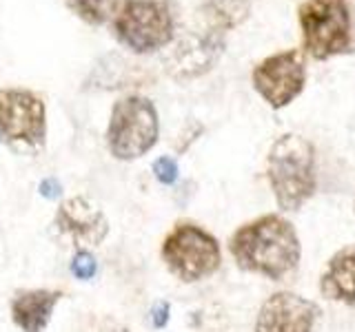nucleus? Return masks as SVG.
I'll return each mask as SVG.
<instances>
[{
  "mask_svg": "<svg viewBox=\"0 0 355 332\" xmlns=\"http://www.w3.org/2000/svg\"><path fill=\"white\" fill-rule=\"evenodd\" d=\"M229 251L242 270L262 274L271 281L291 274L302 257L295 226L276 213L240 226L231 237Z\"/></svg>",
  "mask_w": 355,
  "mask_h": 332,
  "instance_id": "f257e3e1",
  "label": "nucleus"
},
{
  "mask_svg": "<svg viewBox=\"0 0 355 332\" xmlns=\"http://www.w3.org/2000/svg\"><path fill=\"white\" fill-rule=\"evenodd\" d=\"M71 7L89 25H102L114 14L116 0H71Z\"/></svg>",
  "mask_w": 355,
  "mask_h": 332,
  "instance_id": "2eb2a0df",
  "label": "nucleus"
},
{
  "mask_svg": "<svg viewBox=\"0 0 355 332\" xmlns=\"http://www.w3.org/2000/svg\"><path fill=\"white\" fill-rule=\"evenodd\" d=\"M38 191L47 199H56V197L62 193V186H60V182L56 177H47V179H42V182H40Z\"/></svg>",
  "mask_w": 355,
  "mask_h": 332,
  "instance_id": "6ab92c4d",
  "label": "nucleus"
},
{
  "mask_svg": "<svg viewBox=\"0 0 355 332\" xmlns=\"http://www.w3.org/2000/svg\"><path fill=\"white\" fill-rule=\"evenodd\" d=\"M0 133L14 146H42L47 136L42 98L27 89H0Z\"/></svg>",
  "mask_w": 355,
  "mask_h": 332,
  "instance_id": "0eeeda50",
  "label": "nucleus"
},
{
  "mask_svg": "<svg viewBox=\"0 0 355 332\" xmlns=\"http://www.w3.org/2000/svg\"><path fill=\"white\" fill-rule=\"evenodd\" d=\"M224 49L222 34H191L184 36L180 42L169 51L164 60L167 73L175 80H193L198 75L213 69V64L220 60Z\"/></svg>",
  "mask_w": 355,
  "mask_h": 332,
  "instance_id": "9b49d317",
  "label": "nucleus"
},
{
  "mask_svg": "<svg viewBox=\"0 0 355 332\" xmlns=\"http://www.w3.org/2000/svg\"><path fill=\"white\" fill-rule=\"evenodd\" d=\"M249 16V0H207L202 7V18L209 31H229L242 25Z\"/></svg>",
  "mask_w": 355,
  "mask_h": 332,
  "instance_id": "4468645a",
  "label": "nucleus"
},
{
  "mask_svg": "<svg viewBox=\"0 0 355 332\" xmlns=\"http://www.w3.org/2000/svg\"><path fill=\"white\" fill-rule=\"evenodd\" d=\"M62 299L60 290L34 288L21 290L12 299V319L23 332H45L56 303Z\"/></svg>",
  "mask_w": 355,
  "mask_h": 332,
  "instance_id": "f8f14e48",
  "label": "nucleus"
},
{
  "mask_svg": "<svg viewBox=\"0 0 355 332\" xmlns=\"http://www.w3.org/2000/svg\"><path fill=\"white\" fill-rule=\"evenodd\" d=\"M169 317H171V306L167 301H158L151 308V324L156 330H162L167 324H169Z\"/></svg>",
  "mask_w": 355,
  "mask_h": 332,
  "instance_id": "a211bd4d",
  "label": "nucleus"
},
{
  "mask_svg": "<svg viewBox=\"0 0 355 332\" xmlns=\"http://www.w3.org/2000/svg\"><path fill=\"white\" fill-rule=\"evenodd\" d=\"M320 292L326 299L355 306V246H347L329 259L320 277Z\"/></svg>",
  "mask_w": 355,
  "mask_h": 332,
  "instance_id": "ddd939ff",
  "label": "nucleus"
},
{
  "mask_svg": "<svg viewBox=\"0 0 355 332\" xmlns=\"http://www.w3.org/2000/svg\"><path fill=\"white\" fill-rule=\"evenodd\" d=\"M0 140H3V133H0Z\"/></svg>",
  "mask_w": 355,
  "mask_h": 332,
  "instance_id": "aec40b11",
  "label": "nucleus"
},
{
  "mask_svg": "<svg viewBox=\"0 0 355 332\" xmlns=\"http://www.w3.org/2000/svg\"><path fill=\"white\" fill-rule=\"evenodd\" d=\"M158 111L154 102L143 96L118 100L107 127V146L116 159H138L158 142Z\"/></svg>",
  "mask_w": 355,
  "mask_h": 332,
  "instance_id": "20e7f679",
  "label": "nucleus"
},
{
  "mask_svg": "<svg viewBox=\"0 0 355 332\" xmlns=\"http://www.w3.org/2000/svg\"><path fill=\"white\" fill-rule=\"evenodd\" d=\"M96 270H98V264H96V259H93V255L89 251H78L76 255H73L71 272L76 274L78 279H82V281L91 279L93 274H96Z\"/></svg>",
  "mask_w": 355,
  "mask_h": 332,
  "instance_id": "dca6fc26",
  "label": "nucleus"
},
{
  "mask_svg": "<svg viewBox=\"0 0 355 332\" xmlns=\"http://www.w3.org/2000/svg\"><path fill=\"white\" fill-rule=\"evenodd\" d=\"M306 69L302 51L289 49L276 55H269L254 69L256 91L273 109H282L291 104L304 89Z\"/></svg>",
  "mask_w": 355,
  "mask_h": 332,
  "instance_id": "6e6552de",
  "label": "nucleus"
},
{
  "mask_svg": "<svg viewBox=\"0 0 355 332\" xmlns=\"http://www.w3.org/2000/svg\"><path fill=\"white\" fill-rule=\"evenodd\" d=\"M160 255L167 268L186 283L211 277L222 261L218 240L193 222L175 224L164 237Z\"/></svg>",
  "mask_w": 355,
  "mask_h": 332,
  "instance_id": "7ed1b4c3",
  "label": "nucleus"
},
{
  "mask_svg": "<svg viewBox=\"0 0 355 332\" xmlns=\"http://www.w3.org/2000/svg\"><path fill=\"white\" fill-rule=\"evenodd\" d=\"M116 34L136 53L160 49L173 38L169 7L160 0H125L116 16Z\"/></svg>",
  "mask_w": 355,
  "mask_h": 332,
  "instance_id": "423d86ee",
  "label": "nucleus"
},
{
  "mask_svg": "<svg viewBox=\"0 0 355 332\" xmlns=\"http://www.w3.org/2000/svg\"><path fill=\"white\" fill-rule=\"evenodd\" d=\"M53 224L67 240L80 251L93 248L105 242L109 235V222L105 213L87 197H69L56 211Z\"/></svg>",
  "mask_w": 355,
  "mask_h": 332,
  "instance_id": "9d476101",
  "label": "nucleus"
},
{
  "mask_svg": "<svg viewBox=\"0 0 355 332\" xmlns=\"http://www.w3.org/2000/svg\"><path fill=\"white\" fill-rule=\"evenodd\" d=\"M322 310L315 301L295 292L271 295L256 319V332H315Z\"/></svg>",
  "mask_w": 355,
  "mask_h": 332,
  "instance_id": "1a4fd4ad",
  "label": "nucleus"
},
{
  "mask_svg": "<svg viewBox=\"0 0 355 332\" xmlns=\"http://www.w3.org/2000/svg\"><path fill=\"white\" fill-rule=\"evenodd\" d=\"M304 49L315 60L351 51V12L347 0H304L300 7Z\"/></svg>",
  "mask_w": 355,
  "mask_h": 332,
  "instance_id": "39448f33",
  "label": "nucleus"
},
{
  "mask_svg": "<svg viewBox=\"0 0 355 332\" xmlns=\"http://www.w3.org/2000/svg\"><path fill=\"white\" fill-rule=\"evenodd\" d=\"M269 184L282 211H300L315 193V149L295 133L278 138L267 159Z\"/></svg>",
  "mask_w": 355,
  "mask_h": 332,
  "instance_id": "f03ea898",
  "label": "nucleus"
},
{
  "mask_svg": "<svg viewBox=\"0 0 355 332\" xmlns=\"http://www.w3.org/2000/svg\"><path fill=\"white\" fill-rule=\"evenodd\" d=\"M178 173H180V170H178V162L169 155L158 157L154 162V175L160 184H173L178 179Z\"/></svg>",
  "mask_w": 355,
  "mask_h": 332,
  "instance_id": "f3484780",
  "label": "nucleus"
}]
</instances>
